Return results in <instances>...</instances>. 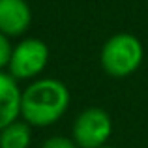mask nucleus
<instances>
[{
    "label": "nucleus",
    "mask_w": 148,
    "mask_h": 148,
    "mask_svg": "<svg viewBox=\"0 0 148 148\" xmlns=\"http://www.w3.org/2000/svg\"><path fill=\"white\" fill-rule=\"evenodd\" d=\"M69 90L53 77L36 79L21 94V118L32 127H45L58 122L69 107Z\"/></svg>",
    "instance_id": "nucleus-1"
},
{
    "label": "nucleus",
    "mask_w": 148,
    "mask_h": 148,
    "mask_svg": "<svg viewBox=\"0 0 148 148\" xmlns=\"http://www.w3.org/2000/svg\"><path fill=\"white\" fill-rule=\"evenodd\" d=\"M145 58V49L137 36L130 32H118L103 43L99 53L101 68L114 79H124L139 69Z\"/></svg>",
    "instance_id": "nucleus-2"
},
{
    "label": "nucleus",
    "mask_w": 148,
    "mask_h": 148,
    "mask_svg": "<svg viewBox=\"0 0 148 148\" xmlns=\"http://www.w3.org/2000/svg\"><path fill=\"white\" fill-rule=\"evenodd\" d=\"M49 62V47L40 38H26L13 45L8 73L15 81H28L38 77Z\"/></svg>",
    "instance_id": "nucleus-3"
},
{
    "label": "nucleus",
    "mask_w": 148,
    "mask_h": 148,
    "mask_svg": "<svg viewBox=\"0 0 148 148\" xmlns=\"http://www.w3.org/2000/svg\"><path fill=\"white\" fill-rule=\"evenodd\" d=\"M112 133V120L101 107H88L75 118L71 126V139L79 148L107 146Z\"/></svg>",
    "instance_id": "nucleus-4"
},
{
    "label": "nucleus",
    "mask_w": 148,
    "mask_h": 148,
    "mask_svg": "<svg viewBox=\"0 0 148 148\" xmlns=\"http://www.w3.org/2000/svg\"><path fill=\"white\" fill-rule=\"evenodd\" d=\"M32 10L26 0H0V32L8 38L23 36L30 28Z\"/></svg>",
    "instance_id": "nucleus-5"
},
{
    "label": "nucleus",
    "mask_w": 148,
    "mask_h": 148,
    "mask_svg": "<svg viewBox=\"0 0 148 148\" xmlns=\"http://www.w3.org/2000/svg\"><path fill=\"white\" fill-rule=\"evenodd\" d=\"M19 81L8 71H0V131L21 118V94Z\"/></svg>",
    "instance_id": "nucleus-6"
},
{
    "label": "nucleus",
    "mask_w": 148,
    "mask_h": 148,
    "mask_svg": "<svg viewBox=\"0 0 148 148\" xmlns=\"http://www.w3.org/2000/svg\"><path fill=\"white\" fill-rule=\"evenodd\" d=\"M32 143V126L15 120L0 131V148H28Z\"/></svg>",
    "instance_id": "nucleus-7"
},
{
    "label": "nucleus",
    "mask_w": 148,
    "mask_h": 148,
    "mask_svg": "<svg viewBox=\"0 0 148 148\" xmlns=\"http://www.w3.org/2000/svg\"><path fill=\"white\" fill-rule=\"evenodd\" d=\"M11 51H13V45L10 43V38L0 32V71L8 69V64H10V58H11Z\"/></svg>",
    "instance_id": "nucleus-8"
},
{
    "label": "nucleus",
    "mask_w": 148,
    "mask_h": 148,
    "mask_svg": "<svg viewBox=\"0 0 148 148\" xmlns=\"http://www.w3.org/2000/svg\"><path fill=\"white\" fill-rule=\"evenodd\" d=\"M41 148H79L77 143L71 137H60V135H54L49 137L47 141L41 145Z\"/></svg>",
    "instance_id": "nucleus-9"
},
{
    "label": "nucleus",
    "mask_w": 148,
    "mask_h": 148,
    "mask_svg": "<svg viewBox=\"0 0 148 148\" xmlns=\"http://www.w3.org/2000/svg\"><path fill=\"white\" fill-rule=\"evenodd\" d=\"M101 148H112V146H101Z\"/></svg>",
    "instance_id": "nucleus-10"
}]
</instances>
